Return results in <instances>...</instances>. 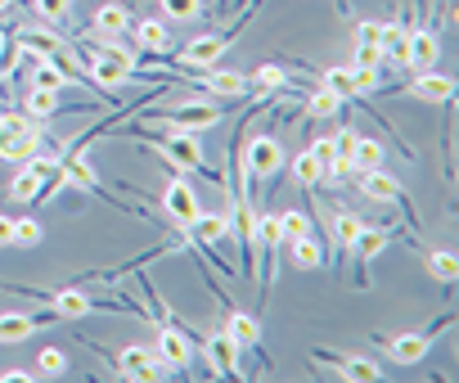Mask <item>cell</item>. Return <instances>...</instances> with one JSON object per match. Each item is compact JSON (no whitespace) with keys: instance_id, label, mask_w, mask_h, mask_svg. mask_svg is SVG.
Masks as SVG:
<instances>
[{"instance_id":"obj_1","label":"cell","mask_w":459,"mask_h":383,"mask_svg":"<svg viewBox=\"0 0 459 383\" xmlns=\"http://www.w3.org/2000/svg\"><path fill=\"white\" fill-rule=\"evenodd\" d=\"M41 149V126L28 113H0V158L5 162H28Z\"/></svg>"},{"instance_id":"obj_2","label":"cell","mask_w":459,"mask_h":383,"mask_svg":"<svg viewBox=\"0 0 459 383\" xmlns=\"http://www.w3.org/2000/svg\"><path fill=\"white\" fill-rule=\"evenodd\" d=\"M153 149H158L167 162H176V171H180V167H203V144L194 140V131L167 126V131L153 135Z\"/></svg>"},{"instance_id":"obj_3","label":"cell","mask_w":459,"mask_h":383,"mask_svg":"<svg viewBox=\"0 0 459 383\" xmlns=\"http://www.w3.org/2000/svg\"><path fill=\"white\" fill-rule=\"evenodd\" d=\"M153 122H167L176 131H203V126H216L221 122V109H216V100H189V104H176L171 113H162Z\"/></svg>"},{"instance_id":"obj_4","label":"cell","mask_w":459,"mask_h":383,"mask_svg":"<svg viewBox=\"0 0 459 383\" xmlns=\"http://www.w3.org/2000/svg\"><path fill=\"white\" fill-rule=\"evenodd\" d=\"M19 46H23V55L37 64V59H59L64 50H73L59 32H50V28H41V23H28V28H19V37H14Z\"/></svg>"},{"instance_id":"obj_5","label":"cell","mask_w":459,"mask_h":383,"mask_svg":"<svg viewBox=\"0 0 459 383\" xmlns=\"http://www.w3.org/2000/svg\"><path fill=\"white\" fill-rule=\"evenodd\" d=\"M117 370H122V379H144V383L167 379V365H162L149 347H140V343H126V347L117 352Z\"/></svg>"},{"instance_id":"obj_6","label":"cell","mask_w":459,"mask_h":383,"mask_svg":"<svg viewBox=\"0 0 459 383\" xmlns=\"http://www.w3.org/2000/svg\"><path fill=\"white\" fill-rule=\"evenodd\" d=\"M55 167H59V162H50V158H28V167L10 180V199H23V204L46 199V176H50Z\"/></svg>"},{"instance_id":"obj_7","label":"cell","mask_w":459,"mask_h":383,"mask_svg":"<svg viewBox=\"0 0 459 383\" xmlns=\"http://www.w3.org/2000/svg\"><path fill=\"white\" fill-rule=\"evenodd\" d=\"M162 213L176 222V226H189L194 217H198V195L180 180V171L167 180V189H162Z\"/></svg>"},{"instance_id":"obj_8","label":"cell","mask_w":459,"mask_h":383,"mask_svg":"<svg viewBox=\"0 0 459 383\" xmlns=\"http://www.w3.org/2000/svg\"><path fill=\"white\" fill-rule=\"evenodd\" d=\"M280 167H284V144L275 135H253L248 140V171L257 180H271Z\"/></svg>"},{"instance_id":"obj_9","label":"cell","mask_w":459,"mask_h":383,"mask_svg":"<svg viewBox=\"0 0 459 383\" xmlns=\"http://www.w3.org/2000/svg\"><path fill=\"white\" fill-rule=\"evenodd\" d=\"M153 356H158L167 370H185V365H189V356H194L189 334H185V329H176V325H162V329H158V343H153Z\"/></svg>"},{"instance_id":"obj_10","label":"cell","mask_w":459,"mask_h":383,"mask_svg":"<svg viewBox=\"0 0 459 383\" xmlns=\"http://www.w3.org/2000/svg\"><path fill=\"white\" fill-rule=\"evenodd\" d=\"M316 365L333 370V374L347 379V383H374V379H383V370H378L374 361H365V356H329V352H316Z\"/></svg>"},{"instance_id":"obj_11","label":"cell","mask_w":459,"mask_h":383,"mask_svg":"<svg viewBox=\"0 0 459 383\" xmlns=\"http://www.w3.org/2000/svg\"><path fill=\"white\" fill-rule=\"evenodd\" d=\"M378 347H383L396 365H414V361H423V356L432 352V334L410 329V334H396V338H378Z\"/></svg>"},{"instance_id":"obj_12","label":"cell","mask_w":459,"mask_h":383,"mask_svg":"<svg viewBox=\"0 0 459 383\" xmlns=\"http://www.w3.org/2000/svg\"><path fill=\"white\" fill-rule=\"evenodd\" d=\"M225 46H230V32H207V37H194V41L180 50V64H189V68H212V64L225 55Z\"/></svg>"},{"instance_id":"obj_13","label":"cell","mask_w":459,"mask_h":383,"mask_svg":"<svg viewBox=\"0 0 459 383\" xmlns=\"http://www.w3.org/2000/svg\"><path fill=\"white\" fill-rule=\"evenodd\" d=\"M405 95L410 100H419V104H446L450 95H455V82L446 77V73H432V68H423L410 86H405Z\"/></svg>"},{"instance_id":"obj_14","label":"cell","mask_w":459,"mask_h":383,"mask_svg":"<svg viewBox=\"0 0 459 383\" xmlns=\"http://www.w3.org/2000/svg\"><path fill=\"white\" fill-rule=\"evenodd\" d=\"M437 55H441V41H437V32H428V28H414V32L405 37V64H410L414 73L432 68V64H437Z\"/></svg>"},{"instance_id":"obj_15","label":"cell","mask_w":459,"mask_h":383,"mask_svg":"<svg viewBox=\"0 0 459 383\" xmlns=\"http://www.w3.org/2000/svg\"><path fill=\"white\" fill-rule=\"evenodd\" d=\"M86 64H91V82H95L100 91H108V95H117V91L131 82V68L117 64V59H108V55H100V50H95Z\"/></svg>"},{"instance_id":"obj_16","label":"cell","mask_w":459,"mask_h":383,"mask_svg":"<svg viewBox=\"0 0 459 383\" xmlns=\"http://www.w3.org/2000/svg\"><path fill=\"white\" fill-rule=\"evenodd\" d=\"M207 365H212V374H221V379H235V374H239V347L230 343V334H212V338H207Z\"/></svg>"},{"instance_id":"obj_17","label":"cell","mask_w":459,"mask_h":383,"mask_svg":"<svg viewBox=\"0 0 459 383\" xmlns=\"http://www.w3.org/2000/svg\"><path fill=\"white\" fill-rule=\"evenodd\" d=\"M360 195H369L374 204H401V180L387 176L383 167H369L360 171Z\"/></svg>"},{"instance_id":"obj_18","label":"cell","mask_w":459,"mask_h":383,"mask_svg":"<svg viewBox=\"0 0 459 383\" xmlns=\"http://www.w3.org/2000/svg\"><path fill=\"white\" fill-rule=\"evenodd\" d=\"M126 28H131V14H126L122 5H100L95 19H91V37H95V41H113V37H122Z\"/></svg>"},{"instance_id":"obj_19","label":"cell","mask_w":459,"mask_h":383,"mask_svg":"<svg viewBox=\"0 0 459 383\" xmlns=\"http://www.w3.org/2000/svg\"><path fill=\"white\" fill-rule=\"evenodd\" d=\"M198 86L212 95V100H235V95H248V77H239V73H203L198 77Z\"/></svg>"},{"instance_id":"obj_20","label":"cell","mask_w":459,"mask_h":383,"mask_svg":"<svg viewBox=\"0 0 459 383\" xmlns=\"http://www.w3.org/2000/svg\"><path fill=\"white\" fill-rule=\"evenodd\" d=\"M37 329H46V316H28V311H5L0 316V343H23Z\"/></svg>"},{"instance_id":"obj_21","label":"cell","mask_w":459,"mask_h":383,"mask_svg":"<svg viewBox=\"0 0 459 383\" xmlns=\"http://www.w3.org/2000/svg\"><path fill=\"white\" fill-rule=\"evenodd\" d=\"M185 231H189V235H194L203 248H221V244L230 239V222H225V217H207L203 208H198V217H194Z\"/></svg>"},{"instance_id":"obj_22","label":"cell","mask_w":459,"mask_h":383,"mask_svg":"<svg viewBox=\"0 0 459 383\" xmlns=\"http://www.w3.org/2000/svg\"><path fill=\"white\" fill-rule=\"evenodd\" d=\"M387 244H392V231H383V226H365V231H360V239L351 244V257H356V266L365 271V266H369V262H374V257L387 248Z\"/></svg>"},{"instance_id":"obj_23","label":"cell","mask_w":459,"mask_h":383,"mask_svg":"<svg viewBox=\"0 0 459 383\" xmlns=\"http://www.w3.org/2000/svg\"><path fill=\"white\" fill-rule=\"evenodd\" d=\"M225 334H230V343H235V347H257V343H262V325H257V316H248V311H230Z\"/></svg>"},{"instance_id":"obj_24","label":"cell","mask_w":459,"mask_h":383,"mask_svg":"<svg viewBox=\"0 0 459 383\" xmlns=\"http://www.w3.org/2000/svg\"><path fill=\"white\" fill-rule=\"evenodd\" d=\"M28 86L64 91V86H73V73H64V64H59V59H37V64H32V77H28Z\"/></svg>"},{"instance_id":"obj_25","label":"cell","mask_w":459,"mask_h":383,"mask_svg":"<svg viewBox=\"0 0 459 383\" xmlns=\"http://www.w3.org/2000/svg\"><path fill=\"white\" fill-rule=\"evenodd\" d=\"M289 253H293V266H298V271H320V266H325V244H320L316 235L289 239Z\"/></svg>"},{"instance_id":"obj_26","label":"cell","mask_w":459,"mask_h":383,"mask_svg":"<svg viewBox=\"0 0 459 383\" xmlns=\"http://www.w3.org/2000/svg\"><path fill=\"white\" fill-rule=\"evenodd\" d=\"M131 32H135V46H140V50H149V55L167 50V41H171L167 23H158V19H140V23H131Z\"/></svg>"},{"instance_id":"obj_27","label":"cell","mask_w":459,"mask_h":383,"mask_svg":"<svg viewBox=\"0 0 459 383\" xmlns=\"http://www.w3.org/2000/svg\"><path fill=\"white\" fill-rule=\"evenodd\" d=\"M50 298V307H55V316H91L95 311V302L86 298V293H77V289H55V293H46Z\"/></svg>"},{"instance_id":"obj_28","label":"cell","mask_w":459,"mask_h":383,"mask_svg":"<svg viewBox=\"0 0 459 383\" xmlns=\"http://www.w3.org/2000/svg\"><path fill=\"white\" fill-rule=\"evenodd\" d=\"M23 113L28 118H55L59 113V91H46V86H28V95H23Z\"/></svg>"},{"instance_id":"obj_29","label":"cell","mask_w":459,"mask_h":383,"mask_svg":"<svg viewBox=\"0 0 459 383\" xmlns=\"http://www.w3.org/2000/svg\"><path fill=\"white\" fill-rule=\"evenodd\" d=\"M383 158H387V149H383L378 140H369V135H356V144H351V171L383 167Z\"/></svg>"},{"instance_id":"obj_30","label":"cell","mask_w":459,"mask_h":383,"mask_svg":"<svg viewBox=\"0 0 459 383\" xmlns=\"http://www.w3.org/2000/svg\"><path fill=\"white\" fill-rule=\"evenodd\" d=\"M320 176H325V167H320V158H316L311 149L293 158V180H298L302 189H316V185H320Z\"/></svg>"},{"instance_id":"obj_31","label":"cell","mask_w":459,"mask_h":383,"mask_svg":"<svg viewBox=\"0 0 459 383\" xmlns=\"http://www.w3.org/2000/svg\"><path fill=\"white\" fill-rule=\"evenodd\" d=\"M360 231H365V222H360L356 213H338V217H333V239H338L342 253H351V244L360 239Z\"/></svg>"},{"instance_id":"obj_32","label":"cell","mask_w":459,"mask_h":383,"mask_svg":"<svg viewBox=\"0 0 459 383\" xmlns=\"http://www.w3.org/2000/svg\"><path fill=\"white\" fill-rule=\"evenodd\" d=\"M423 266H428V275H432V280H441V284H450V280L459 275V257H455V253H446V248L428 253V257H423Z\"/></svg>"},{"instance_id":"obj_33","label":"cell","mask_w":459,"mask_h":383,"mask_svg":"<svg viewBox=\"0 0 459 383\" xmlns=\"http://www.w3.org/2000/svg\"><path fill=\"white\" fill-rule=\"evenodd\" d=\"M405 28H392V23H383V41H378V50H383V59H392V64H405Z\"/></svg>"},{"instance_id":"obj_34","label":"cell","mask_w":459,"mask_h":383,"mask_svg":"<svg viewBox=\"0 0 459 383\" xmlns=\"http://www.w3.org/2000/svg\"><path fill=\"white\" fill-rule=\"evenodd\" d=\"M338 109H342V100H338L329 86H316L311 100H307V113H311V118H333Z\"/></svg>"},{"instance_id":"obj_35","label":"cell","mask_w":459,"mask_h":383,"mask_svg":"<svg viewBox=\"0 0 459 383\" xmlns=\"http://www.w3.org/2000/svg\"><path fill=\"white\" fill-rule=\"evenodd\" d=\"M280 86H289V77H284L280 64H266V68L248 82V91H262V95H271V91H280Z\"/></svg>"},{"instance_id":"obj_36","label":"cell","mask_w":459,"mask_h":383,"mask_svg":"<svg viewBox=\"0 0 459 383\" xmlns=\"http://www.w3.org/2000/svg\"><path fill=\"white\" fill-rule=\"evenodd\" d=\"M320 86H329L338 100H356V86H351V68H329L320 77Z\"/></svg>"},{"instance_id":"obj_37","label":"cell","mask_w":459,"mask_h":383,"mask_svg":"<svg viewBox=\"0 0 459 383\" xmlns=\"http://www.w3.org/2000/svg\"><path fill=\"white\" fill-rule=\"evenodd\" d=\"M275 217H280V235H284V239L311 235V217H307V213H275Z\"/></svg>"},{"instance_id":"obj_38","label":"cell","mask_w":459,"mask_h":383,"mask_svg":"<svg viewBox=\"0 0 459 383\" xmlns=\"http://www.w3.org/2000/svg\"><path fill=\"white\" fill-rule=\"evenodd\" d=\"M64 370H68V352H59V347L37 352V374H64Z\"/></svg>"},{"instance_id":"obj_39","label":"cell","mask_w":459,"mask_h":383,"mask_svg":"<svg viewBox=\"0 0 459 383\" xmlns=\"http://www.w3.org/2000/svg\"><path fill=\"white\" fill-rule=\"evenodd\" d=\"M351 86H356V100L374 95V91H378V68H356V64H351Z\"/></svg>"},{"instance_id":"obj_40","label":"cell","mask_w":459,"mask_h":383,"mask_svg":"<svg viewBox=\"0 0 459 383\" xmlns=\"http://www.w3.org/2000/svg\"><path fill=\"white\" fill-rule=\"evenodd\" d=\"M14 244H19V248H37V244H41V226H37L32 217H19V222H14Z\"/></svg>"},{"instance_id":"obj_41","label":"cell","mask_w":459,"mask_h":383,"mask_svg":"<svg viewBox=\"0 0 459 383\" xmlns=\"http://www.w3.org/2000/svg\"><path fill=\"white\" fill-rule=\"evenodd\" d=\"M68 5H73V0H32V14H41L46 23H59L68 14Z\"/></svg>"},{"instance_id":"obj_42","label":"cell","mask_w":459,"mask_h":383,"mask_svg":"<svg viewBox=\"0 0 459 383\" xmlns=\"http://www.w3.org/2000/svg\"><path fill=\"white\" fill-rule=\"evenodd\" d=\"M162 14H171V19H198L203 14V0H162Z\"/></svg>"},{"instance_id":"obj_43","label":"cell","mask_w":459,"mask_h":383,"mask_svg":"<svg viewBox=\"0 0 459 383\" xmlns=\"http://www.w3.org/2000/svg\"><path fill=\"white\" fill-rule=\"evenodd\" d=\"M356 41L360 46H378L383 41V23H374V19L369 23H356Z\"/></svg>"},{"instance_id":"obj_44","label":"cell","mask_w":459,"mask_h":383,"mask_svg":"<svg viewBox=\"0 0 459 383\" xmlns=\"http://www.w3.org/2000/svg\"><path fill=\"white\" fill-rule=\"evenodd\" d=\"M383 64V50L378 46H360L356 41V68H378Z\"/></svg>"},{"instance_id":"obj_45","label":"cell","mask_w":459,"mask_h":383,"mask_svg":"<svg viewBox=\"0 0 459 383\" xmlns=\"http://www.w3.org/2000/svg\"><path fill=\"white\" fill-rule=\"evenodd\" d=\"M0 379H5V383H28V379H37V370H0Z\"/></svg>"},{"instance_id":"obj_46","label":"cell","mask_w":459,"mask_h":383,"mask_svg":"<svg viewBox=\"0 0 459 383\" xmlns=\"http://www.w3.org/2000/svg\"><path fill=\"white\" fill-rule=\"evenodd\" d=\"M5 244H14V222L0 217V248H5Z\"/></svg>"},{"instance_id":"obj_47","label":"cell","mask_w":459,"mask_h":383,"mask_svg":"<svg viewBox=\"0 0 459 383\" xmlns=\"http://www.w3.org/2000/svg\"><path fill=\"white\" fill-rule=\"evenodd\" d=\"M5 46H10V37H5V32H0V55H5Z\"/></svg>"},{"instance_id":"obj_48","label":"cell","mask_w":459,"mask_h":383,"mask_svg":"<svg viewBox=\"0 0 459 383\" xmlns=\"http://www.w3.org/2000/svg\"><path fill=\"white\" fill-rule=\"evenodd\" d=\"M10 5H14V0H0V14H5V10H10Z\"/></svg>"},{"instance_id":"obj_49","label":"cell","mask_w":459,"mask_h":383,"mask_svg":"<svg viewBox=\"0 0 459 383\" xmlns=\"http://www.w3.org/2000/svg\"><path fill=\"white\" fill-rule=\"evenodd\" d=\"M221 5H225V0H221Z\"/></svg>"}]
</instances>
